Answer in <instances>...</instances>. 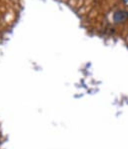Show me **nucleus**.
<instances>
[{
	"label": "nucleus",
	"mask_w": 128,
	"mask_h": 149,
	"mask_svg": "<svg viewBox=\"0 0 128 149\" xmlns=\"http://www.w3.org/2000/svg\"><path fill=\"white\" fill-rule=\"evenodd\" d=\"M123 1V4H124L126 7H128V0H122Z\"/></svg>",
	"instance_id": "2"
},
{
	"label": "nucleus",
	"mask_w": 128,
	"mask_h": 149,
	"mask_svg": "<svg viewBox=\"0 0 128 149\" xmlns=\"http://www.w3.org/2000/svg\"><path fill=\"white\" fill-rule=\"evenodd\" d=\"M128 19V11L126 10H117L113 15V20L116 24H120V23H124L126 22Z\"/></svg>",
	"instance_id": "1"
}]
</instances>
